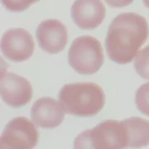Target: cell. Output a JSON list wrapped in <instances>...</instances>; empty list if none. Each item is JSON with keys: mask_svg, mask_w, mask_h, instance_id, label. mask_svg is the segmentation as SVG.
<instances>
[{"mask_svg": "<svg viewBox=\"0 0 149 149\" xmlns=\"http://www.w3.org/2000/svg\"><path fill=\"white\" fill-rule=\"evenodd\" d=\"M128 138V148H142L149 144V121L133 117L123 120Z\"/></svg>", "mask_w": 149, "mask_h": 149, "instance_id": "cell-11", "label": "cell"}, {"mask_svg": "<svg viewBox=\"0 0 149 149\" xmlns=\"http://www.w3.org/2000/svg\"><path fill=\"white\" fill-rule=\"evenodd\" d=\"M36 37L39 47L49 54H57L62 52L68 42L67 29L57 19L42 22L37 28Z\"/></svg>", "mask_w": 149, "mask_h": 149, "instance_id": "cell-8", "label": "cell"}, {"mask_svg": "<svg viewBox=\"0 0 149 149\" xmlns=\"http://www.w3.org/2000/svg\"><path fill=\"white\" fill-rule=\"evenodd\" d=\"M0 94L2 100L8 106L19 108L32 100L33 90L26 78L12 72L2 71Z\"/></svg>", "mask_w": 149, "mask_h": 149, "instance_id": "cell-7", "label": "cell"}, {"mask_svg": "<svg viewBox=\"0 0 149 149\" xmlns=\"http://www.w3.org/2000/svg\"><path fill=\"white\" fill-rule=\"evenodd\" d=\"M134 68L139 76L149 80V45L138 52L134 61Z\"/></svg>", "mask_w": 149, "mask_h": 149, "instance_id": "cell-12", "label": "cell"}, {"mask_svg": "<svg viewBox=\"0 0 149 149\" xmlns=\"http://www.w3.org/2000/svg\"><path fill=\"white\" fill-rule=\"evenodd\" d=\"M38 1L40 0H1L6 9L13 13L27 10L30 6Z\"/></svg>", "mask_w": 149, "mask_h": 149, "instance_id": "cell-14", "label": "cell"}, {"mask_svg": "<svg viewBox=\"0 0 149 149\" xmlns=\"http://www.w3.org/2000/svg\"><path fill=\"white\" fill-rule=\"evenodd\" d=\"M70 15L74 24L83 30H93L101 24L106 8L101 0H75Z\"/></svg>", "mask_w": 149, "mask_h": 149, "instance_id": "cell-9", "label": "cell"}, {"mask_svg": "<svg viewBox=\"0 0 149 149\" xmlns=\"http://www.w3.org/2000/svg\"><path fill=\"white\" fill-rule=\"evenodd\" d=\"M147 19L135 13H124L111 22L105 38L107 55L118 64L130 63L148 40Z\"/></svg>", "mask_w": 149, "mask_h": 149, "instance_id": "cell-1", "label": "cell"}, {"mask_svg": "<svg viewBox=\"0 0 149 149\" xmlns=\"http://www.w3.org/2000/svg\"><path fill=\"white\" fill-rule=\"evenodd\" d=\"M74 148L118 149L128 148V138L123 121L105 120L79 134Z\"/></svg>", "mask_w": 149, "mask_h": 149, "instance_id": "cell-3", "label": "cell"}, {"mask_svg": "<svg viewBox=\"0 0 149 149\" xmlns=\"http://www.w3.org/2000/svg\"><path fill=\"white\" fill-rule=\"evenodd\" d=\"M135 103L139 111L149 117V82L142 85L137 90Z\"/></svg>", "mask_w": 149, "mask_h": 149, "instance_id": "cell-13", "label": "cell"}, {"mask_svg": "<svg viewBox=\"0 0 149 149\" xmlns=\"http://www.w3.org/2000/svg\"><path fill=\"white\" fill-rule=\"evenodd\" d=\"M36 125L26 117H16L7 123L0 138L1 149H31L38 143Z\"/></svg>", "mask_w": 149, "mask_h": 149, "instance_id": "cell-5", "label": "cell"}, {"mask_svg": "<svg viewBox=\"0 0 149 149\" xmlns=\"http://www.w3.org/2000/svg\"><path fill=\"white\" fill-rule=\"evenodd\" d=\"M65 113L61 102L51 97H43L33 104L31 109V119L37 127L55 128L63 122Z\"/></svg>", "mask_w": 149, "mask_h": 149, "instance_id": "cell-10", "label": "cell"}, {"mask_svg": "<svg viewBox=\"0 0 149 149\" xmlns=\"http://www.w3.org/2000/svg\"><path fill=\"white\" fill-rule=\"evenodd\" d=\"M59 100L66 113L76 117H93L103 109L105 95L93 82L65 85L59 91Z\"/></svg>", "mask_w": 149, "mask_h": 149, "instance_id": "cell-2", "label": "cell"}, {"mask_svg": "<svg viewBox=\"0 0 149 149\" xmlns=\"http://www.w3.org/2000/svg\"><path fill=\"white\" fill-rule=\"evenodd\" d=\"M105 3L112 8H123L133 3L134 0H104Z\"/></svg>", "mask_w": 149, "mask_h": 149, "instance_id": "cell-15", "label": "cell"}, {"mask_svg": "<svg viewBox=\"0 0 149 149\" xmlns=\"http://www.w3.org/2000/svg\"><path fill=\"white\" fill-rule=\"evenodd\" d=\"M104 52L100 42L91 36L75 38L68 52V62L75 72L93 74L104 64Z\"/></svg>", "mask_w": 149, "mask_h": 149, "instance_id": "cell-4", "label": "cell"}, {"mask_svg": "<svg viewBox=\"0 0 149 149\" xmlns=\"http://www.w3.org/2000/svg\"><path fill=\"white\" fill-rule=\"evenodd\" d=\"M143 2L144 5L146 6L148 8H149V0H143Z\"/></svg>", "mask_w": 149, "mask_h": 149, "instance_id": "cell-16", "label": "cell"}, {"mask_svg": "<svg viewBox=\"0 0 149 149\" xmlns=\"http://www.w3.org/2000/svg\"><path fill=\"white\" fill-rule=\"evenodd\" d=\"M34 49L33 37L23 28H11L4 32L1 39L2 53L12 61H27L32 56Z\"/></svg>", "mask_w": 149, "mask_h": 149, "instance_id": "cell-6", "label": "cell"}]
</instances>
